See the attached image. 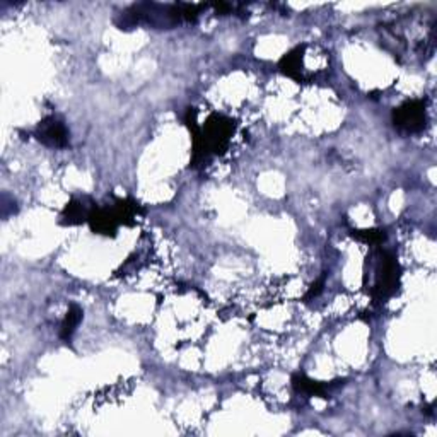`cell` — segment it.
<instances>
[{"instance_id":"obj_1","label":"cell","mask_w":437,"mask_h":437,"mask_svg":"<svg viewBox=\"0 0 437 437\" xmlns=\"http://www.w3.org/2000/svg\"><path fill=\"white\" fill-rule=\"evenodd\" d=\"M193 135V162H205L212 154H218L229 144L234 133L233 121L222 115H212L204 128L197 127L195 120L190 121Z\"/></svg>"},{"instance_id":"obj_2","label":"cell","mask_w":437,"mask_h":437,"mask_svg":"<svg viewBox=\"0 0 437 437\" xmlns=\"http://www.w3.org/2000/svg\"><path fill=\"white\" fill-rule=\"evenodd\" d=\"M376 279L372 285V297L376 301L385 302L394 296L400 287V265L392 253H381L380 263L376 267Z\"/></svg>"},{"instance_id":"obj_3","label":"cell","mask_w":437,"mask_h":437,"mask_svg":"<svg viewBox=\"0 0 437 437\" xmlns=\"http://www.w3.org/2000/svg\"><path fill=\"white\" fill-rule=\"evenodd\" d=\"M394 127H398L406 133L422 132L427 121L426 103L422 99H411L403 103L400 108L393 111Z\"/></svg>"},{"instance_id":"obj_4","label":"cell","mask_w":437,"mask_h":437,"mask_svg":"<svg viewBox=\"0 0 437 437\" xmlns=\"http://www.w3.org/2000/svg\"><path fill=\"white\" fill-rule=\"evenodd\" d=\"M36 137L45 145L57 147V149L69 144V133H67L65 125L55 116H50V118L41 121L36 130Z\"/></svg>"},{"instance_id":"obj_5","label":"cell","mask_w":437,"mask_h":437,"mask_svg":"<svg viewBox=\"0 0 437 437\" xmlns=\"http://www.w3.org/2000/svg\"><path fill=\"white\" fill-rule=\"evenodd\" d=\"M304 50H306V45L297 46V48H294L292 52L284 55V58L280 60V69H282V72L299 82L306 79L304 69H302V62H304Z\"/></svg>"},{"instance_id":"obj_6","label":"cell","mask_w":437,"mask_h":437,"mask_svg":"<svg viewBox=\"0 0 437 437\" xmlns=\"http://www.w3.org/2000/svg\"><path fill=\"white\" fill-rule=\"evenodd\" d=\"M292 388L296 389L297 393L306 394V397L328 398L326 393H328V389H330V386L323 385V382H319V381L309 380L306 374L297 372L292 376Z\"/></svg>"},{"instance_id":"obj_7","label":"cell","mask_w":437,"mask_h":437,"mask_svg":"<svg viewBox=\"0 0 437 437\" xmlns=\"http://www.w3.org/2000/svg\"><path fill=\"white\" fill-rule=\"evenodd\" d=\"M82 319V311L79 308L77 304H72L67 311V316L64 319V323H62L60 328V337L64 342H70V338L74 337L75 330H77L79 323H81Z\"/></svg>"},{"instance_id":"obj_8","label":"cell","mask_w":437,"mask_h":437,"mask_svg":"<svg viewBox=\"0 0 437 437\" xmlns=\"http://www.w3.org/2000/svg\"><path fill=\"white\" fill-rule=\"evenodd\" d=\"M354 238L359 241L367 243V245H381L386 239L385 231H374V229H365V231H354Z\"/></svg>"},{"instance_id":"obj_9","label":"cell","mask_w":437,"mask_h":437,"mask_svg":"<svg viewBox=\"0 0 437 437\" xmlns=\"http://www.w3.org/2000/svg\"><path fill=\"white\" fill-rule=\"evenodd\" d=\"M323 291V279H319L316 284H313L311 285V289H309V292L306 294V301L308 299H313V297H316L319 292Z\"/></svg>"}]
</instances>
